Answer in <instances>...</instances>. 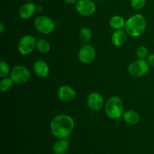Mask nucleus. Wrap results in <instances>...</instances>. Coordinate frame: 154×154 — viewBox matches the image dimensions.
<instances>
[{"mask_svg":"<svg viewBox=\"0 0 154 154\" xmlns=\"http://www.w3.org/2000/svg\"><path fill=\"white\" fill-rule=\"evenodd\" d=\"M34 26L36 30L43 35L51 34L55 29V23L54 20L45 15L37 17L35 19Z\"/></svg>","mask_w":154,"mask_h":154,"instance_id":"4","label":"nucleus"},{"mask_svg":"<svg viewBox=\"0 0 154 154\" xmlns=\"http://www.w3.org/2000/svg\"><path fill=\"white\" fill-rule=\"evenodd\" d=\"M87 105L92 111H99L103 107L104 98L100 93L97 92L90 93L87 97Z\"/></svg>","mask_w":154,"mask_h":154,"instance_id":"10","label":"nucleus"},{"mask_svg":"<svg viewBox=\"0 0 154 154\" xmlns=\"http://www.w3.org/2000/svg\"><path fill=\"white\" fill-rule=\"evenodd\" d=\"M127 33L123 29L115 30L111 36V42L116 47H121L126 44L127 41Z\"/></svg>","mask_w":154,"mask_h":154,"instance_id":"14","label":"nucleus"},{"mask_svg":"<svg viewBox=\"0 0 154 154\" xmlns=\"http://www.w3.org/2000/svg\"><path fill=\"white\" fill-rule=\"evenodd\" d=\"M10 78L15 84H23L27 83L30 79L31 73L26 66L17 65L12 68L11 70Z\"/></svg>","mask_w":154,"mask_h":154,"instance_id":"5","label":"nucleus"},{"mask_svg":"<svg viewBox=\"0 0 154 154\" xmlns=\"http://www.w3.org/2000/svg\"><path fill=\"white\" fill-rule=\"evenodd\" d=\"M150 69L147 61L144 60H140L132 62L129 66V72L132 76L135 78H141L147 75Z\"/></svg>","mask_w":154,"mask_h":154,"instance_id":"6","label":"nucleus"},{"mask_svg":"<svg viewBox=\"0 0 154 154\" xmlns=\"http://www.w3.org/2000/svg\"><path fill=\"white\" fill-rule=\"evenodd\" d=\"M50 127L52 135L57 138H68L74 130L75 120L67 114H59L52 119Z\"/></svg>","mask_w":154,"mask_h":154,"instance_id":"1","label":"nucleus"},{"mask_svg":"<svg viewBox=\"0 0 154 154\" xmlns=\"http://www.w3.org/2000/svg\"><path fill=\"white\" fill-rule=\"evenodd\" d=\"M14 81L11 78H3L0 81V90L2 92H7L13 87Z\"/></svg>","mask_w":154,"mask_h":154,"instance_id":"20","label":"nucleus"},{"mask_svg":"<svg viewBox=\"0 0 154 154\" xmlns=\"http://www.w3.org/2000/svg\"><path fill=\"white\" fill-rule=\"evenodd\" d=\"M125 24H126V21L124 18L120 15H115L110 20V26L114 30L122 29L123 27H125Z\"/></svg>","mask_w":154,"mask_h":154,"instance_id":"17","label":"nucleus"},{"mask_svg":"<svg viewBox=\"0 0 154 154\" xmlns=\"http://www.w3.org/2000/svg\"><path fill=\"white\" fill-rule=\"evenodd\" d=\"M147 22L142 14H136L132 15L126 21L125 29L126 33L132 37H139L142 35L146 30Z\"/></svg>","mask_w":154,"mask_h":154,"instance_id":"2","label":"nucleus"},{"mask_svg":"<svg viewBox=\"0 0 154 154\" xmlns=\"http://www.w3.org/2000/svg\"><path fill=\"white\" fill-rule=\"evenodd\" d=\"M36 42L34 36L26 35L20 39L18 42V51L23 56H27L34 51L36 47Z\"/></svg>","mask_w":154,"mask_h":154,"instance_id":"7","label":"nucleus"},{"mask_svg":"<svg viewBox=\"0 0 154 154\" xmlns=\"http://www.w3.org/2000/svg\"><path fill=\"white\" fill-rule=\"evenodd\" d=\"M123 120L129 125H135L139 122L140 115L134 110H128L123 113Z\"/></svg>","mask_w":154,"mask_h":154,"instance_id":"16","label":"nucleus"},{"mask_svg":"<svg viewBox=\"0 0 154 154\" xmlns=\"http://www.w3.org/2000/svg\"><path fill=\"white\" fill-rule=\"evenodd\" d=\"M26 1H27V2H31L32 0H26Z\"/></svg>","mask_w":154,"mask_h":154,"instance_id":"27","label":"nucleus"},{"mask_svg":"<svg viewBox=\"0 0 154 154\" xmlns=\"http://www.w3.org/2000/svg\"><path fill=\"white\" fill-rule=\"evenodd\" d=\"M75 8L81 16L90 17L96 12V6L92 0H78Z\"/></svg>","mask_w":154,"mask_h":154,"instance_id":"9","label":"nucleus"},{"mask_svg":"<svg viewBox=\"0 0 154 154\" xmlns=\"http://www.w3.org/2000/svg\"><path fill=\"white\" fill-rule=\"evenodd\" d=\"M4 30H5L4 23H3L2 22H1V23H0V32L3 33V32H4Z\"/></svg>","mask_w":154,"mask_h":154,"instance_id":"26","label":"nucleus"},{"mask_svg":"<svg viewBox=\"0 0 154 154\" xmlns=\"http://www.w3.org/2000/svg\"><path fill=\"white\" fill-rule=\"evenodd\" d=\"M136 57L140 60H144L146 57H148V50L146 47L141 46L137 49Z\"/></svg>","mask_w":154,"mask_h":154,"instance_id":"22","label":"nucleus"},{"mask_svg":"<svg viewBox=\"0 0 154 154\" xmlns=\"http://www.w3.org/2000/svg\"><path fill=\"white\" fill-rule=\"evenodd\" d=\"M105 114L111 119H118L123 115L124 105L118 96H112L107 101L105 106Z\"/></svg>","mask_w":154,"mask_h":154,"instance_id":"3","label":"nucleus"},{"mask_svg":"<svg viewBox=\"0 0 154 154\" xmlns=\"http://www.w3.org/2000/svg\"><path fill=\"white\" fill-rule=\"evenodd\" d=\"M63 1H64L65 2L67 3V4L72 5V4H75V3L78 2V0H63Z\"/></svg>","mask_w":154,"mask_h":154,"instance_id":"25","label":"nucleus"},{"mask_svg":"<svg viewBox=\"0 0 154 154\" xmlns=\"http://www.w3.org/2000/svg\"><path fill=\"white\" fill-rule=\"evenodd\" d=\"M33 71L38 78H45L49 75V66L44 60H37L35 62L34 65H33Z\"/></svg>","mask_w":154,"mask_h":154,"instance_id":"12","label":"nucleus"},{"mask_svg":"<svg viewBox=\"0 0 154 154\" xmlns=\"http://www.w3.org/2000/svg\"><path fill=\"white\" fill-rule=\"evenodd\" d=\"M11 73V69L9 65L5 61L2 60L0 62V78H6Z\"/></svg>","mask_w":154,"mask_h":154,"instance_id":"21","label":"nucleus"},{"mask_svg":"<svg viewBox=\"0 0 154 154\" xmlns=\"http://www.w3.org/2000/svg\"><path fill=\"white\" fill-rule=\"evenodd\" d=\"M96 57V51L90 45H84L78 52V60L84 64H90L94 61Z\"/></svg>","mask_w":154,"mask_h":154,"instance_id":"8","label":"nucleus"},{"mask_svg":"<svg viewBox=\"0 0 154 154\" xmlns=\"http://www.w3.org/2000/svg\"><path fill=\"white\" fill-rule=\"evenodd\" d=\"M57 96L61 101L64 102H69L73 101L76 96V92L70 86L64 85L59 88L57 91Z\"/></svg>","mask_w":154,"mask_h":154,"instance_id":"11","label":"nucleus"},{"mask_svg":"<svg viewBox=\"0 0 154 154\" xmlns=\"http://www.w3.org/2000/svg\"><path fill=\"white\" fill-rule=\"evenodd\" d=\"M79 36L81 40L84 43H88L91 40L93 33H92V31L90 30V28H88V27H83L80 30Z\"/></svg>","mask_w":154,"mask_h":154,"instance_id":"19","label":"nucleus"},{"mask_svg":"<svg viewBox=\"0 0 154 154\" xmlns=\"http://www.w3.org/2000/svg\"><path fill=\"white\" fill-rule=\"evenodd\" d=\"M36 10L35 5L33 2H29L23 5L19 10V16L23 20H28L34 15Z\"/></svg>","mask_w":154,"mask_h":154,"instance_id":"13","label":"nucleus"},{"mask_svg":"<svg viewBox=\"0 0 154 154\" xmlns=\"http://www.w3.org/2000/svg\"><path fill=\"white\" fill-rule=\"evenodd\" d=\"M42 1H45V0H42Z\"/></svg>","mask_w":154,"mask_h":154,"instance_id":"28","label":"nucleus"},{"mask_svg":"<svg viewBox=\"0 0 154 154\" xmlns=\"http://www.w3.org/2000/svg\"><path fill=\"white\" fill-rule=\"evenodd\" d=\"M69 146L70 144L67 138L59 139L53 145V152L55 154H64L68 151Z\"/></svg>","mask_w":154,"mask_h":154,"instance_id":"15","label":"nucleus"},{"mask_svg":"<svg viewBox=\"0 0 154 154\" xmlns=\"http://www.w3.org/2000/svg\"><path fill=\"white\" fill-rule=\"evenodd\" d=\"M36 48L42 54H47L51 50V45L45 38H39L36 42Z\"/></svg>","mask_w":154,"mask_h":154,"instance_id":"18","label":"nucleus"},{"mask_svg":"<svg viewBox=\"0 0 154 154\" xmlns=\"http://www.w3.org/2000/svg\"><path fill=\"white\" fill-rule=\"evenodd\" d=\"M131 6L135 10H141L144 7L146 0H131Z\"/></svg>","mask_w":154,"mask_h":154,"instance_id":"23","label":"nucleus"},{"mask_svg":"<svg viewBox=\"0 0 154 154\" xmlns=\"http://www.w3.org/2000/svg\"><path fill=\"white\" fill-rule=\"evenodd\" d=\"M147 63H148L149 66L150 67H153L154 68V53L153 54H150V55L147 57Z\"/></svg>","mask_w":154,"mask_h":154,"instance_id":"24","label":"nucleus"}]
</instances>
